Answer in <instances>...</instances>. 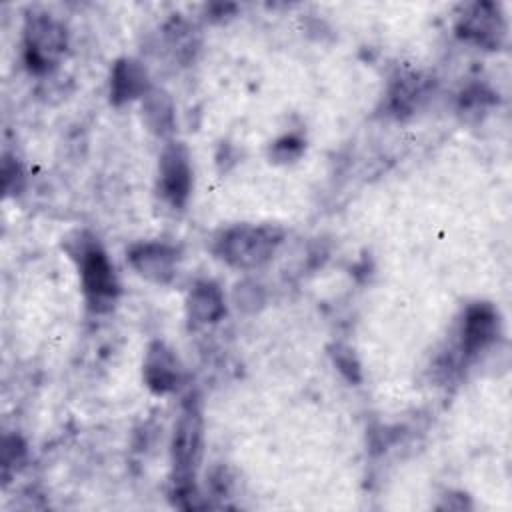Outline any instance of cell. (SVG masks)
Masks as SVG:
<instances>
[{
    "mask_svg": "<svg viewBox=\"0 0 512 512\" xmlns=\"http://www.w3.org/2000/svg\"><path fill=\"white\" fill-rule=\"evenodd\" d=\"M334 362L338 366V370L352 382H358L360 380V364L356 362L354 354L350 348H344V346H336L334 350Z\"/></svg>",
    "mask_w": 512,
    "mask_h": 512,
    "instance_id": "16",
    "label": "cell"
},
{
    "mask_svg": "<svg viewBox=\"0 0 512 512\" xmlns=\"http://www.w3.org/2000/svg\"><path fill=\"white\" fill-rule=\"evenodd\" d=\"M78 262L84 298L94 312H106L114 306L120 284L106 250L94 238L80 240L74 250Z\"/></svg>",
    "mask_w": 512,
    "mask_h": 512,
    "instance_id": "3",
    "label": "cell"
},
{
    "mask_svg": "<svg viewBox=\"0 0 512 512\" xmlns=\"http://www.w3.org/2000/svg\"><path fill=\"white\" fill-rule=\"evenodd\" d=\"M142 378L154 394L174 392L182 382V366L174 350L160 340L152 342L144 354Z\"/></svg>",
    "mask_w": 512,
    "mask_h": 512,
    "instance_id": "9",
    "label": "cell"
},
{
    "mask_svg": "<svg viewBox=\"0 0 512 512\" xmlns=\"http://www.w3.org/2000/svg\"><path fill=\"white\" fill-rule=\"evenodd\" d=\"M68 34L62 22L46 12H32L24 24V62L34 74H48L64 56Z\"/></svg>",
    "mask_w": 512,
    "mask_h": 512,
    "instance_id": "4",
    "label": "cell"
},
{
    "mask_svg": "<svg viewBox=\"0 0 512 512\" xmlns=\"http://www.w3.org/2000/svg\"><path fill=\"white\" fill-rule=\"evenodd\" d=\"M426 94V84L418 72H400L388 88V110L396 118L410 116Z\"/></svg>",
    "mask_w": 512,
    "mask_h": 512,
    "instance_id": "12",
    "label": "cell"
},
{
    "mask_svg": "<svg viewBox=\"0 0 512 512\" xmlns=\"http://www.w3.org/2000/svg\"><path fill=\"white\" fill-rule=\"evenodd\" d=\"M188 320L196 326H208L226 314V298L222 288L212 280H198L186 296Z\"/></svg>",
    "mask_w": 512,
    "mask_h": 512,
    "instance_id": "10",
    "label": "cell"
},
{
    "mask_svg": "<svg viewBox=\"0 0 512 512\" xmlns=\"http://www.w3.org/2000/svg\"><path fill=\"white\" fill-rule=\"evenodd\" d=\"M180 252L168 242H138L128 248V264L132 270L152 284H170L178 274Z\"/></svg>",
    "mask_w": 512,
    "mask_h": 512,
    "instance_id": "8",
    "label": "cell"
},
{
    "mask_svg": "<svg viewBox=\"0 0 512 512\" xmlns=\"http://www.w3.org/2000/svg\"><path fill=\"white\" fill-rule=\"evenodd\" d=\"M24 176H22V168L16 160L4 156V162H2V184H4V190L10 194L12 190H20V184H22Z\"/></svg>",
    "mask_w": 512,
    "mask_h": 512,
    "instance_id": "17",
    "label": "cell"
},
{
    "mask_svg": "<svg viewBox=\"0 0 512 512\" xmlns=\"http://www.w3.org/2000/svg\"><path fill=\"white\" fill-rule=\"evenodd\" d=\"M492 102H494V92L488 90L484 84H474L466 92H462L460 108L466 112H476V110H484Z\"/></svg>",
    "mask_w": 512,
    "mask_h": 512,
    "instance_id": "15",
    "label": "cell"
},
{
    "mask_svg": "<svg viewBox=\"0 0 512 512\" xmlns=\"http://www.w3.org/2000/svg\"><path fill=\"white\" fill-rule=\"evenodd\" d=\"M204 450V418L196 398H186L174 424V434L170 442L172 476H170V496L178 508L192 510L202 508L200 492L196 486V474L202 462Z\"/></svg>",
    "mask_w": 512,
    "mask_h": 512,
    "instance_id": "1",
    "label": "cell"
},
{
    "mask_svg": "<svg viewBox=\"0 0 512 512\" xmlns=\"http://www.w3.org/2000/svg\"><path fill=\"white\" fill-rule=\"evenodd\" d=\"M500 334V316L498 310L490 302H474L466 306L460 330L456 354L452 360L456 364H466L474 360L478 354L486 352Z\"/></svg>",
    "mask_w": 512,
    "mask_h": 512,
    "instance_id": "5",
    "label": "cell"
},
{
    "mask_svg": "<svg viewBox=\"0 0 512 512\" xmlns=\"http://www.w3.org/2000/svg\"><path fill=\"white\" fill-rule=\"evenodd\" d=\"M456 34L478 48L500 50L508 36V22L496 2H474L464 6L456 22Z\"/></svg>",
    "mask_w": 512,
    "mask_h": 512,
    "instance_id": "6",
    "label": "cell"
},
{
    "mask_svg": "<svg viewBox=\"0 0 512 512\" xmlns=\"http://www.w3.org/2000/svg\"><path fill=\"white\" fill-rule=\"evenodd\" d=\"M144 122L156 136H168L174 130V104L172 98L158 88H150L142 98Z\"/></svg>",
    "mask_w": 512,
    "mask_h": 512,
    "instance_id": "13",
    "label": "cell"
},
{
    "mask_svg": "<svg viewBox=\"0 0 512 512\" xmlns=\"http://www.w3.org/2000/svg\"><path fill=\"white\" fill-rule=\"evenodd\" d=\"M282 242L284 230L276 224H234L218 236L214 252L232 268L256 270L272 260Z\"/></svg>",
    "mask_w": 512,
    "mask_h": 512,
    "instance_id": "2",
    "label": "cell"
},
{
    "mask_svg": "<svg viewBox=\"0 0 512 512\" xmlns=\"http://www.w3.org/2000/svg\"><path fill=\"white\" fill-rule=\"evenodd\" d=\"M192 192L190 152L182 142L164 146L158 162V194L172 208H184Z\"/></svg>",
    "mask_w": 512,
    "mask_h": 512,
    "instance_id": "7",
    "label": "cell"
},
{
    "mask_svg": "<svg viewBox=\"0 0 512 512\" xmlns=\"http://www.w3.org/2000/svg\"><path fill=\"white\" fill-rule=\"evenodd\" d=\"M302 152H304V140L298 134H284L270 148V156L274 158V162L298 160Z\"/></svg>",
    "mask_w": 512,
    "mask_h": 512,
    "instance_id": "14",
    "label": "cell"
},
{
    "mask_svg": "<svg viewBox=\"0 0 512 512\" xmlns=\"http://www.w3.org/2000/svg\"><path fill=\"white\" fill-rule=\"evenodd\" d=\"M150 90L146 68L132 60L122 58L112 66L110 72V102L116 106H122L134 98H144V94Z\"/></svg>",
    "mask_w": 512,
    "mask_h": 512,
    "instance_id": "11",
    "label": "cell"
}]
</instances>
